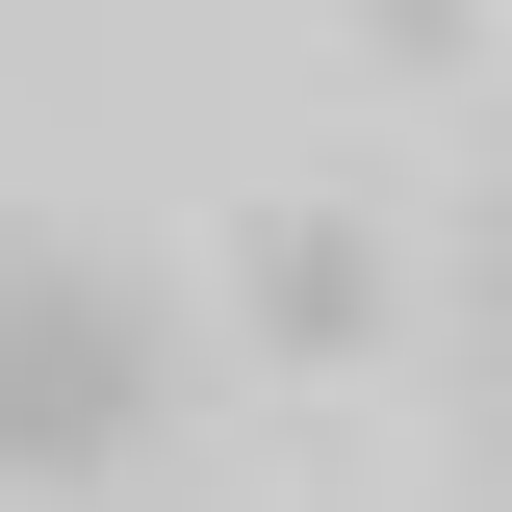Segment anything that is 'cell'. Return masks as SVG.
<instances>
[{
    "mask_svg": "<svg viewBox=\"0 0 512 512\" xmlns=\"http://www.w3.org/2000/svg\"><path fill=\"white\" fill-rule=\"evenodd\" d=\"M256 333H282V359H359L384 333V256L333 231V205H282V231H256Z\"/></svg>",
    "mask_w": 512,
    "mask_h": 512,
    "instance_id": "2",
    "label": "cell"
},
{
    "mask_svg": "<svg viewBox=\"0 0 512 512\" xmlns=\"http://www.w3.org/2000/svg\"><path fill=\"white\" fill-rule=\"evenodd\" d=\"M154 410H180L154 282H103V256H52V231H0V487H103Z\"/></svg>",
    "mask_w": 512,
    "mask_h": 512,
    "instance_id": "1",
    "label": "cell"
}]
</instances>
